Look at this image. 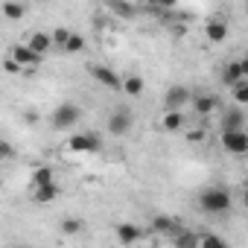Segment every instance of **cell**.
<instances>
[{"mask_svg": "<svg viewBox=\"0 0 248 248\" xmlns=\"http://www.w3.org/2000/svg\"><path fill=\"white\" fill-rule=\"evenodd\" d=\"M190 96L193 91L187 85H170L164 93V111H184L190 105Z\"/></svg>", "mask_w": 248, "mask_h": 248, "instance_id": "cell-5", "label": "cell"}, {"mask_svg": "<svg viewBox=\"0 0 248 248\" xmlns=\"http://www.w3.org/2000/svg\"><path fill=\"white\" fill-rule=\"evenodd\" d=\"M9 56H12V59H15L24 70H27V67H38V64L44 62V56H41V53H35V50H30L27 44H15Z\"/></svg>", "mask_w": 248, "mask_h": 248, "instance_id": "cell-10", "label": "cell"}, {"mask_svg": "<svg viewBox=\"0 0 248 248\" xmlns=\"http://www.w3.org/2000/svg\"><path fill=\"white\" fill-rule=\"evenodd\" d=\"M24 120H27V123H38V114H35V111H24Z\"/></svg>", "mask_w": 248, "mask_h": 248, "instance_id": "cell-32", "label": "cell"}, {"mask_svg": "<svg viewBox=\"0 0 248 248\" xmlns=\"http://www.w3.org/2000/svg\"><path fill=\"white\" fill-rule=\"evenodd\" d=\"M190 105H193V111L199 117H207V114H213V111L222 108V99L216 93H193L190 96Z\"/></svg>", "mask_w": 248, "mask_h": 248, "instance_id": "cell-9", "label": "cell"}, {"mask_svg": "<svg viewBox=\"0 0 248 248\" xmlns=\"http://www.w3.org/2000/svg\"><path fill=\"white\" fill-rule=\"evenodd\" d=\"M199 207L210 216H222L233 207V193L228 187H207L199 193Z\"/></svg>", "mask_w": 248, "mask_h": 248, "instance_id": "cell-1", "label": "cell"}, {"mask_svg": "<svg viewBox=\"0 0 248 248\" xmlns=\"http://www.w3.org/2000/svg\"><path fill=\"white\" fill-rule=\"evenodd\" d=\"M161 129H164L167 135H178V132H184V129H187V117H184V111H164Z\"/></svg>", "mask_w": 248, "mask_h": 248, "instance_id": "cell-13", "label": "cell"}, {"mask_svg": "<svg viewBox=\"0 0 248 248\" xmlns=\"http://www.w3.org/2000/svg\"><path fill=\"white\" fill-rule=\"evenodd\" d=\"M62 50H64V53H70V56L82 53V50H85V35H82V32H73V30H70V35H67V41L62 44Z\"/></svg>", "mask_w": 248, "mask_h": 248, "instance_id": "cell-21", "label": "cell"}, {"mask_svg": "<svg viewBox=\"0 0 248 248\" xmlns=\"http://www.w3.org/2000/svg\"><path fill=\"white\" fill-rule=\"evenodd\" d=\"M67 35H70V30H67V27H59V30H53V32H50V41H53V47H59V50H62V44L67 41Z\"/></svg>", "mask_w": 248, "mask_h": 248, "instance_id": "cell-27", "label": "cell"}, {"mask_svg": "<svg viewBox=\"0 0 248 248\" xmlns=\"http://www.w3.org/2000/svg\"><path fill=\"white\" fill-rule=\"evenodd\" d=\"M108 6H111V12L120 15V18H135V12H138L132 3H126V0H108Z\"/></svg>", "mask_w": 248, "mask_h": 248, "instance_id": "cell-22", "label": "cell"}, {"mask_svg": "<svg viewBox=\"0 0 248 248\" xmlns=\"http://www.w3.org/2000/svg\"><path fill=\"white\" fill-rule=\"evenodd\" d=\"M91 76H93L96 85H102V88H108V91H120L123 76H120L117 70H111L108 64H91Z\"/></svg>", "mask_w": 248, "mask_h": 248, "instance_id": "cell-8", "label": "cell"}, {"mask_svg": "<svg viewBox=\"0 0 248 248\" xmlns=\"http://www.w3.org/2000/svg\"><path fill=\"white\" fill-rule=\"evenodd\" d=\"M199 248H228V242L216 233H199Z\"/></svg>", "mask_w": 248, "mask_h": 248, "instance_id": "cell-24", "label": "cell"}, {"mask_svg": "<svg viewBox=\"0 0 248 248\" xmlns=\"http://www.w3.org/2000/svg\"><path fill=\"white\" fill-rule=\"evenodd\" d=\"M114 233H117V242H123V245H135L143 239V231L138 225H129V222H120L114 228Z\"/></svg>", "mask_w": 248, "mask_h": 248, "instance_id": "cell-14", "label": "cell"}, {"mask_svg": "<svg viewBox=\"0 0 248 248\" xmlns=\"http://www.w3.org/2000/svg\"><path fill=\"white\" fill-rule=\"evenodd\" d=\"M59 196H62V187H59L56 181L32 187V202H35V204H53V202H56Z\"/></svg>", "mask_w": 248, "mask_h": 248, "instance_id": "cell-12", "label": "cell"}, {"mask_svg": "<svg viewBox=\"0 0 248 248\" xmlns=\"http://www.w3.org/2000/svg\"><path fill=\"white\" fill-rule=\"evenodd\" d=\"M82 228H85V222H82V219H73V216H70V219H62V233H67V236L79 233Z\"/></svg>", "mask_w": 248, "mask_h": 248, "instance_id": "cell-26", "label": "cell"}, {"mask_svg": "<svg viewBox=\"0 0 248 248\" xmlns=\"http://www.w3.org/2000/svg\"><path fill=\"white\" fill-rule=\"evenodd\" d=\"M248 76V64L242 62V59H233V62H228L225 67H222V82H225V88H231L233 82H239V79H245Z\"/></svg>", "mask_w": 248, "mask_h": 248, "instance_id": "cell-11", "label": "cell"}, {"mask_svg": "<svg viewBox=\"0 0 248 248\" xmlns=\"http://www.w3.org/2000/svg\"><path fill=\"white\" fill-rule=\"evenodd\" d=\"M102 149V135L99 132H76L67 138V152L73 155H96Z\"/></svg>", "mask_w": 248, "mask_h": 248, "instance_id": "cell-2", "label": "cell"}, {"mask_svg": "<svg viewBox=\"0 0 248 248\" xmlns=\"http://www.w3.org/2000/svg\"><path fill=\"white\" fill-rule=\"evenodd\" d=\"M187 140H193V143H199V140H204V132H202V129H193V132L187 135Z\"/></svg>", "mask_w": 248, "mask_h": 248, "instance_id": "cell-31", "label": "cell"}, {"mask_svg": "<svg viewBox=\"0 0 248 248\" xmlns=\"http://www.w3.org/2000/svg\"><path fill=\"white\" fill-rule=\"evenodd\" d=\"M108 135L111 138H126L132 129H135V114L129 111V108H114L111 114H108Z\"/></svg>", "mask_w": 248, "mask_h": 248, "instance_id": "cell-4", "label": "cell"}, {"mask_svg": "<svg viewBox=\"0 0 248 248\" xmlns=\"http://www.w3.org/2000/svg\"><path fill=\"white\" fill-rule=\"evenodd\" d=\"M222 146H225V152H231V155H245L248 152V135H245V129H222Z\"/></svg>", "mask_w": 248, "mask_h": 248, "instance_id": "cell-6", "label": "cell"}, {"mask_svg": "<svg viewBox=\"0 0 248 248\" xmlns=\"http://www.w3.org/2000/svg\"><path fill=\"white\" fill-rule=\"evenodd\" d=\"M79 120H82V108H79L76 102H59V105L53 108V114H50V123H53L56 132L73 129Z\"/></svg>", "mask_w": 248, "mask_h": 248, "instance_id": "cell-3", "label": "cell"}, {"mask_svg": "<svg viewBox=\"0 0 248 248\" xmlns=\"http://www.w3.org/2000/svg\"><path fill=\"white\" fill-rule=\"evenodd\" d=\"M231 91H233V102H236V105H245V102H248V82H245V79L233 82Z\"/></svg>", "mask_w": 248, "mask_h": 248, "instance_id": "cell-25", "label": "cell"}, {"mask_svg": "<svg viewBox=\"0 0 248 248\" xmlns=\"http://www.w3.org/2000/svg\"><path fill=\"white\" fill-rule=\"evenodd\" d=\"M149 228H152V233H164V236H172V233H175L178 228H184V225H181L178 219H172V216H155Z\"/></svg>", "mask_w": 248, "mask_h": 248, "instance_id": "cell-16", "label": "cell"}, {"mask_svg": "<svg viewBox=\"0 0 248 248\" xmlns=\"http://www.w3.org/2000/svg\"><path fill=\"white\" fill-rule=\"evenodd\" d=\"M219 129H245V111L242 105H225L219 108Z\"/></svg>", "mask_w": 248, "mask_h": 248, "instance_id": "cell-7", "label": "cell"}, {"mask_svg": "<svg viewBox=\"0 0 248 248\" xmlns=\"http://www.w3.org/2000/svg\"><path fill=\"white\" fill-rule=\"evenodd\" d=\"M143 88H146V82H143L140 76H126V79L120 82V91L126 93V96H140Z\"/></svg>", "mask_w": 248, "mask_h": 248, "instance_id": "cell-20", "label": "cell"}, {"mask_svg": "<svg viewBox=\"0 0 248 248\" xmlns=\"http://www.w3.org/2000/svg\"><path fill=\"white\" fill-rule=\"evenodd\" d=\"M24 44H27L30 50H35V53H41V56H44V53L53 47V41H50V32H41V30H35V32H32V35L24 41Z\"/></svg>", "mask_w": 248, "mask_h": 248, "instance_id": "cell-17", "label": "cell"}, {"mask_svg": "<svg viewBox=\"0 0 248 248\" xmlns=\"http://www.w3.org/2000/svg\"><path fill=\"white\" fill-rule=\"evenodd\" d=\"M181 3V0H152V6L155 9H161V12H170L172 6H178Z\"/></svg>", "mask_w": 248, "mask_h": 248, "instance_id": "cell-30", "label": "cell"}, {"mask_svg": "<svg viewBox=\"0 0 248 248\" xmlns=\"http://www.w3.org/2000/svg\"><path fill=\"white\" fill-rule=\"evenodd\" d=\"M228 35H231V27H228L225 21H210V24L204 27V38H207L210 44H222Z\"/></svg>", "mask_w": 248, "mask_h": 248, "instance_id": "cell-15", "label": "cell"}, {"mask_svg": "<svg viewBox=\"0 0 248 248\" xmlns=\"http://www.w3.org/2000/svg\"><path fill=\"white\" fill-rule=\"evenodd\" d=\"M178 248H199V233H193V231H184V228H178L172 236H170Z\"/></svg>", "mask_w": 248, "mask_h": 248, "instance_id": "cell-19", "label": "cell"}, {"mask_svg": "<svg viewBox=\"0 0 248 248\" xmlns=\"http://www.w3.org/2000/svg\"><path fill=\"white\" fill-rule=\"evenodd\" d=\"M3 70H6V73H15V76H18V73H21L24 67H21V64H18V62H15L12 56H6V59H3Z\"/></svg>", "mask_w": 248, "mask_h": 248, "instance_id": "cell-29", "label": "cell"}, {"mask_svg": "<svg viewBox=\"0 0 248 248\" xmlns=\"http://www.w3.org/2000/svg\"><path fill=\"white\" fill-rule=\"evenodd\" d=\"M12 155H15L12 143H9V140H3V138H0V164H3V161H9Z\"/></svg>", "mask_w": 248, "mask_h": 248, "instance_id": "cell-28", "label": "cell"}, {"mask_svg": "<svg viewBox=\"0 0 248 248\" xmlns=\"http://www.w3.org/2000/svg\"><path fill=\"white\" fill-rule=\"evenodd\" d=\"M50 181H56L53 167H35V170H32V187H38V184H50Z\"/></svg>", "mask_w": 248, "mask_h": 248, "instance_id": "cell-23", "label": "cell"}, {"mask_svg": "<svg viewBox=\"0 0 248 248\" xmlns=\"http://www.w3.org/2000/svg\"><path fill=\"white\" fill-rule=\"evenodd\" d=\"M32 3H47V0H32Z\"/></svg>", "mask_w": 248, "mask_h": 248, "instance_id": "cell-33", "label": "cell"}, {"mask_svg": "<svg viewBox=\"0 0 248 248\" xmlns=\"http://www.w3.org/2000/svg\"><path fill=\"white\" fill-rule=\"evenodd\" d=\"M0 15H3L6 21H21L27 15V6L21 3V0H6V3L0 6Z\"/></svg>", "mask_w": 248, "mask_h": 248, "instance_id": "cell-18", "label": "cell"}]
</instances>
